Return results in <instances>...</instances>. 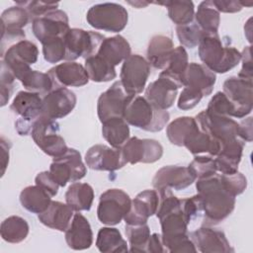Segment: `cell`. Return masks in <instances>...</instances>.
<instances>
[{
	"label": "cell",
	"instance_id": "cell-1",
	"mask_svg": "<svg viewBox=\"0 0 253 253\" xmlns=\"http://www.w3.org/2000/svg\"><path fill=\"white\" fill-rule=\"evenodd\" d=\"M157 192L159 204L155 214L160 221L161 236L166 250L172 253L197 252L188 234L190 220L183 211L181 199L174 196L171 189H162Z\"/></svg>",
	"mask_w": 253,
	"mask_h": 253
},
{
	"label": "cell",
	"instance_id": "cell-2",
	"mask_svg": "<svg viewBox=\"0 0 253 253\" xmlns=\"http://www.w3.org/2000/svg\"><path fill=\"white\" fill-rule=\"evenodd\" d=\"M196 189L201 200L202 211L209 224H216L225 219L234 210L235 197L224 190L219 174L197 179Z\"/></svg>",
	"mask_w": 253,
	"mask_h": 253
},
{
	"label": "cell",
	"instance_id": "cell-3",
	"mask_svg": "<svg viewBox=\"0 0 253 253\" xmlns=\"http://www.w3.org/2000/svg\"><path fill=\"white\" fill-rule=\"evenodd\" d=\"M198 46L200 59L214 73H226L241 60V52L233 46L224 45L218 33H203Z\"/></svg>",
	"mask_w": 253,
	"mask_h": 253
},
{
	"label": "cell",
	"instance_id": "cell-4",
	"mask_svg": "<svg viewBox=\"0 0 253 253\" xmlns=\"http://www.w3.org/2000/svg\"><path fill=\"white\" fill-rule=\"evenodd\" d=\"M125 121L137 128L156 132L166 126L170 115L167 110H160L149 103L145 97L130 96L123 114Z\"/></svg>",
	"mask_w": 253,
	"mask_h": 253
},
{
	"label": "cell",
	"instance_id": "cell-5",
	"mask_svg": "<svg viewBox=\"0 0 253 253\" xmlns=\"http://www.w3.org/2000/svg\"><path fill=\"white\" fill-rule=\"evenodd\" d=\"M86 20L94 29L119 33L126 27L128 14L121 4L106 2L93 5L86 14Z\"/></svg>",
	"mask_w": 253,
	"mask_h": 253
},
{
	"label": "cell",
	"instance_id": "cell-6",
	"mask_svg": "<svg viewBox=\"0 0 253 253\" xmlns=\"http://www.w3.org/2000/svg\"><path fill=\"white\" fill-rule=\"evenodd\" d=\"M31 135L36 144L53 158L59 157L68 149L65 140L59 134V125L55 120L41 116L33 125Z\"/></svg>",
	"mask_w": 253,
	"mask_h": 253
},
{
	"label": "cell",
	"instance_id": "cell-7",
	"mask_svg": "<svg viewBox=\"0 0 253 253\" xmlns=\"http://www.w3.org/2000/svg\"><path fill=\"white\" fill-rule=\"evenodd\" d=\"M42 99L40 94L30 91H20L15 96L10 110L20 116L15 123V128L20 135L31 133L33 125L42 116Z\"/></svg>",
	"mask_w": 253,
	"mask_h": 253
},
{
	"label": "cell",
	"instance_id": "cell-8",
	"mask_svg": "<svg viewBox=\"0 0 253 253\" xmlns=\"http://www.w3.org/2000/svg\"><path fill=\"white\" fill-rule=\"evenodd\" d=\"M131 205L129 196L121 189H109L101 194L97 216L103 224L112 226L120 223L128 212Z\"/></svg>",
	"mask_w": 253,
	"mask_h": 253
},
{
	"label": "cell",
	"instance_id": "cell-9",
	"mask_svg": "<svg viewBox=\"0 0 253 253\" xmlns=\"http://www.w3.org/2000/svg\"><path fill=\"white\" fill-rule=\"evenodd\" d=\"M105 37L100 33L78 28L70 29L64 36L66 61H74L79 57L85 59L95 55Z\"/></svg>",
	"mask_w": 253,
	"mask_h": 253
},
{
	"label": "cell",
	"instance_id": "cell-10",
	"mask_svg": "<svg viewBox=\"0 0 253 253\" xmlns=\"http://www.w3.org/2000/svg\"><path fill=\"white\" fill-rule=\"evenodd\" d=\"M49 172L59 187H65L67 183H74L84 178L87 169L80 152L68 148L62 155L53 158Z\"/></svg>",
	"mask_w": 253,
	"mask_h": 253
},
{
	"label": "cell",
	"instance_id": "cell-11",
	"mask_svg": "<svg viewBox=\"0 0 253 253\" xmlns=\"http://www.w3.org/2000/svg\"><path fill=\"white\" fill-rule=\"evenodd\" d=\"M31 17L21 6H12L1 15V55L13 44L25 40L23 28L30 22Z\"/></svg>",
	"mask_w": 253,
	"mask_h": 253
},
{
	"label": "cell",
	"instance_id": "cell-12",
	"mask_svg": "<svg viewBox=\"0 0 253 253\" xmlns=\"http://www.w3.org/2000/svg\"><path fill=\"white\" fill-rule=\"evenodd\" d=\"M150 74V64L139 54H130L124 60L120 78L125 91L131 96L142 93Z\"/></svg>",
	"mask_w": 253,
	"mask_h": 253
},
{
	"label": "cell",
	"instance_id": "cell-13",
	"mask_svg": "<svg viewBox=\"0 0 253 253\" xmlns=\"http://www.w3.org/2000/svg\"><path fill=\"white\" fill-rule=\"evenodd\" d=\"M182 87L181 81L163 70L160 72L158 79L146 87L144 97L154 107L160 110H167L173 106L178 89Z\"/></svg>",
	"mask_w": 253,
	"mask_h": 253
},
{
	"label": "cell",
	"instance_id": "cell-14",
	"mask_svg": "<svg viewBox=\"0 0 253 253\" xmlns=\"http://www.w3.org/2000/svg\"><path fill=\"white\" fill-rule=\"evenodd\" d=\"M195 119L199 127L220 144L238 137V123L230 117L213 115L205 110Z\"/></svg>",
	"mask_w": 253,
	"mask_h": 253
},
{
	"label": "cell",
	"instance_id": "cell-15",
	"mask_svg": "<svg viewBox=\"0 0 253 253\" xmlns=\"http://www.w3.org/2000/svg\"><path fill=\"white\" fill-rule=\"evenodd\" d=\"M32 30L35 37L42 43L54 38L64 37L70 30L68 16L59 9L49 11L33 20Z\"/></svg>",
	"mask_w": 253,
	"mask_h": 253
},
{
	"label": "cell",
	"instance_id": "cell-16",
	"mask_svg": "<svg viewBox=\"0 0 253 253\" xmlns=\"http://www.w3.org/2000/svg\"><path fill=\"white\" fill-rule=\"evenodd\" d=\"M123 154L127 163H154L163 155V146L159 141L149 138L129 137L122 146Z\"/></svg>",
	"mask_w": 253,
	"mask_h": 253
},
{
	"label": "cell",
	"instance_id": "cell-17",
	"mask_svg": "<svg viewBox=\"0 0 253 253\" xmlns=\"http://www.w3.org/2000/svg\"><path fill=\"white\" fill-rule=\"evenodd\" d=\"M85 162L92 170L109 172L119 170L127 163L122 148H114L105 144L91 146L85 154Z\"/></svg>",
	"mask_w": 253,
	"mask_h": 253
},
{
	"label": "cell",
	"instance_id": "cell-18",
	"mask_svg": "<svg viewBox=\"0 0 253 253\" xmlns=\"http://www.w3.org/2000/svg\"><path fill=\"white\" fill-rule=\"evenodd\" d=\"M252 81L237 76L228 77L223 83V93L235 106L236 119L248 116L252 111Z\"/></svg>",
	"mask_w": 253,
	"mask_h": 253
},
{
	"label": "cell",
	"instance_id": "cell-19",
	"mask_svg": "<svg viewBox=\"0 0 253 253\" xmlns=\"http://www.w3.org/2000/svg\"><path fill=\"white\" fill-rule=\"evenodd\" d=\"M76 102V95L71 90L64 87L53 88L42 98V116L55 121L62 119L73 111Z\"/></svg>",
	"mask_w": 253,
	"mask_h": 253
},
{
	"label": "cell",
	"instance_id": "cell-20",
	"mask_svg": "<svg viewBox=\"0 0 253 253\" xmlns=\"http://www.w3.org/2000/svg\"><path fill=\"white\" fill-rule=\"evenodd\" d=\"M131 95H128L121 81H116L103 92L97 103V114L101 123L115 117H123L125 107Z\"/></svg>",
	"mask_w": 253,
	"mask_h": 253
},
{
	"label": "cell",
	"instance_id": "cell-21",
	"mask_svg": "<svg viewBox=\"0 0 253 253\" xmlns=\"http://www.w3.org/2000/svg\"><path fill=\"white\" fill-rule=\"evenodd\" d=\"M196 181L189 167L168 165L160 168L152 179V186L158 191L162 189L184 190Z\"/></svg>",
	"mask_w": 253,
	"mask_h": 253
},
{
	"label": "cell",
	"instance_id": "cell-22",
	"mask_svg": "<svg viewBox=\"0 0 253 253\" xmlns=\"http://www.w3.org/2000/svg\"><path fill=\"white\" fill-rule=\"evenodd\" d=\"M159 195L156 190H144L131 201L130 209L124 217L126 224L137 225L147 223L148 218L156 213Z\"/></svg>",
	"mask_w": 253,
	"mask_h": 253
},
{
	"label": "cell",
	"instance_id": "cell-23",
	"mask_svg": "<svg viewBox=\"0 0 253 253\" xmlns=\"http://www.w3.org/2000/svg\"><path fill=\"white\" fill-rule=\"evenodd\" d=\"M53 88L81 87L89 82V76L85 67L75 61H65L57 64L47 71Z\"/></svg>",
	"mask_w": 253,
	"mask_h": 253
},
{
	"label": "cell",
	"instance_id": "cell-24",
	"mask_svg": "<svg viewBox=\"0 0 253 253\" xmlns=\"http://www.w3.org/2000/svg\"><path fill=\"white\" fill-rule=\"evenodd\" d=\"M190 238L197 250L203 253H228L233 252L223 231L203 226L191 232Z\"/></svg>",
	"mask_w": 253,
	"mask_h": 253
},
{
	"label": "cell",
	"instance_id": "cell-25",
	"mask_svg": "<svg viewBox=\"0 0 253 253\" xmlns=\"http://www.w3.org/2000/svg\"><path fill=\"white\" fill-rule=\"evenodd\" d=\"M181 79L183 87L197 91L205 97L212 92L216 75L204 64L191 62L188 64Z\"/></svg>",
	"mask_w": 253,
	"mask_h": 253
},
{
	"label": "cell",
	"instance_id": "cell-26",
	"mask_svg": "<svg viewBox=\"0 0 253 253\" xmlns=\"http://www.w3.org/2000/svg\"><path fill=\"white\" fill-rule=\"evenodd\" d=\"M65 232V241L73 250H84L93 243V232L88 219L80 212L74 213Z\"/></svg>",
	"mask_w": 253,
	"mask_h": 253
},
{
	"label": "cell",
	"instance_id": "cell-27",
	"mask_svg": "<svg viewBox=\"0 0 253 253\" xmlns=\"http://www.w3.org/2000/svg\"><path fill=\"white\" fill-rule=\"evenodd\" d=\"M245 142L235 137L221 144L218 154L214 158L216 170L221 174H233L238 171Z\"/></svg>",
	"mask_w": 253,
	"mask_h": 253
},
{
	"label": "cell",
	"instance_id": "cell-28",
	"mask_svg": "<svg viewBox=\"0 0 253 253\" xmlns=\"http://www.w3.org/2000/svg\"><path fill=\"white\" fill-rule=\"evenodd\" d=\"M73 215V210L67 204L51 201L48 208L38 214V218L43 225L51 229L65 231Z\"/></svg>",
	"mask_w": 253,
	"mask_h": 253
},
{
	"label": "cell",
	"instance_id": "cell-29",
	"mask_svg": "<svg viewBox=\"0 0 253 253\" xmlns=\"http://www.w3.org/2000/svg\"><path fill=\"white\" fill-rule=\"evenodd\" d=\"M130 51L128 42L123 36L118 35L105 38L96 54L116 67L131 54Z\"/></svg>",
	"mask_w": 253,
	"mask_h": 253
},
{
	"label": "cell",
	"instance_id": "cell-30",
	"mask_svg": "<svg viewBox=\"0 0 253 253\" xmlns=\"http://www.w3.org/2000/svg\"><path fill=\"white\" fill-rule=\"evenodd\" d=\"M174 49L171 38L163 35L153 36L147 46V61L156 69H165Z\"/></svg>",
	"mask_w": 253,
	"mask_h": 253
},
{
	"label": "cell",
	"instance_id": "cell-31",
	"mask_svg": "<svg viewBox=\"0 0 253 253\" xmlns=\"http://www.w3.org/2000/svg\"><path fill=\"white\" fill-rule=\"evenodd\" d=\"M52 196L39 185L28 186L20 193V203L24 209L33 213L43 212L51 203Z\"/></svg>",
	"mask_w": 253,
	"mask_h": 253
},
{
	"label": "cell",
	"instance_id": "cell-32",
	"mask_svg": "<svg viewBox=\"0 0 253 253\" xmlns=\"http://www.w3.org/2000/svg\"><path fill=\"white\" fill-rule=\"evenodd\" d=\"M93 201L94 190L87 183H71L65 193L66 204L75 211H89Z\"/></svg>",
	"mask_w": 253,
	"mask_h": 253
},
{
	"label": "cell",
	"instance_id": "cell-33",
	"mask_svg": "<svg viewBox=\"0 0 253 253\" xmlns=\"http://www.w3.org/2000/svg\"><path fill=\"white\" fill-rule=\"evenodd\" d=\"M102 134L114 148L122 146L129 138V126L123 117H115L102 123Z\"/></svg>",
	"mask_w": 253,
	"mask_h": 253
},
{
	"label": "cell",
	"instance_id": "cell-34",
	"mask_svg": "<svg viewBox=\"0 0 253 253\" xmlns=\"http://www.w3.org/2000/svg\"><path fill=\"white\" fill-rule=\"evenodd\" d=\"M96 246L100 252L103 253H117L126 252L127 244L123 238L122 233L115 227H102L98 231Z\"/></svg>",
	"mask_w": 253,
	"mask_h": 253
},
{
	"label": "cell",
	"instance_id": "cell-35",
	"mask_svg": "<svg viewBox=\"0 0 253 253\" xmlns=\"http://www.w3.org/2000/svg\"><path fill=\"white\" fill-rule=\"evenodd\" d=\"M195 23L199 26L203 33L213 34L218 32L220 24L219 12L215 9L212 1H203L198 6L195 13Z\"/></svg>",
	"mask_w": 253,
	"mask_h": 253
},
{
	"label": "cell",
	"instance_id": "cell-36",
	"mask_svg": "<svg viewBox=\"0 0 253 253\" xmlns=\"http://www.w3.org/2000/svg\"><path fill=\"white\" fill-rule=\"evenodd\" d=\"M29 224L19 215H11L5 218L0 225V234L3 240L9 243H20L29 234Z\"/></svg>",
	"mask_w": 253,
	"mask_h": 253
},
{
	"label": "cell",
	"instance_id": "cell-37",
	"mask_svg": "<svg viewBox=\"0 0 253 253\" xmlns=\"http://www.w3.org/2000/svg\"><path fill=\"white\" fill-rule=\"evenodd\" d=\"M84 67L89 79L94 82H108L117 77L115 66L95 54L85 59Z\"/></svg>",
	"mask_w": 253,
	"mask_h": 253
},
{
	"label": "cell",
	"instance_id": "cell-38",
	"mask_svg": "<svg viewBox=\"0 0 253 253\" xmlns=\"http://www.w3.org/2000/svg\"><path fill=\"white\" fill-rule=\"evenodd\" d=\"M157 4L166 6L170 20L176 26H184L192 23L195 17V6L192 1L174 0L158 2Z\"/></svg>",
	"mask_w": 253,
	"mask_h": 253
},
{
	"label": "cell",
	"instance_id": "cell-39",
	"mask_svg": "<svg viewBox=\"0 0 253 253\" xmlns=\"http://www.w3.org/2000/svg\"><path fill=\"white\" fill-rule=\"evenodd\" d=\"M1 56L2 59H15L31 65L37 62L39 49L34 42L23 40L10 46Z\"/></svg>",
	"mask_w": 253,
	"mask_h": 253
},
{
	"label": "cell",
	"instance_id": "cell-40",
	"mask_svg": "<svg viewBox=\"0 0 253 253\" xmlns=\"http://www.w3.org/2000/svg\"><path fill=\"white\" fill-rule=\"evenodd\" d=\"M197 126L198 123L195 118L179 117L167 126V137L172 144L177 146H183L185 138Z\"/></svg>",
	"mask_w": 253,
	"mask_h": 253
},
{
	"label": "cell",
	"instance_id": "cell-41",
	"mask_svg": "<svg viewBox=\"0 0 253 253\" xmlns=\"http://www.w3.org/2000/svg\"><path fill=\"white\" fill-rule=\"evenodd\" d=\"M27 91L46 95L53 89V83L47 73L38 70H31L21 81Z\"/></svg>",
	"mask_w": 253,
	"mask_h": 253
},
{
	"label": "cell",
	"instance_id": "cell-42",
	"mask_svg": "<svg viewBox=\"0 0 253 253\" xmlns=\"http://www.w3.org/2000/svg\"><path fill=\"white\" fill-rule=\"evenodd\" d=\"M126 235L130 246V252H146V246L150 237V229L147 223L137 225L126 224Z\"/></svg>",
	"mask_w": 253,
	"mask_h": 253
},
{
	"label": "cell",
	"instance_id": "cell-43",
	"mask_svg": "<svg viewBox=\"0 0 253 253\" xmlns=\"http://www.w3.org/2000/svg\"><path fill=\"white\" fill-rule=\"evenodd\" d=\"M189 64L188 61V53L184 46L180 45L177 47H174L170 58L168 60L167 66L165 69H163L165 72H167L172 77L178 79L182 82V75L185 72L187 66ZM183 84V83H182Z\"/></svg>",
	"mask_w": 253,
	"mask_h": 253
},
{
	"label": "cell",
	"instance_id": "cell-44",
	"mask_svg": "<svg viewBox=\"0 0 253 253\" xmlns=\"http://www.w3.org/2000/svg\"><path fill=\"white\" fill-rule=\"evenodd\" d=\"M206 111L213 115L236 118L235 106L229 101L225 94L220 91L216 92L210 100Z\"/></svg>",
	"mask_w": 253,
	"mask_h": 253
},
{
	"label": "cell",
	"instance_id": "cell-45",
	"mask_svg": "<svg viewBox=\"0 0 253 253\" xmlns=\"http://www.w3.org/2000/svg\"><path fill=\"white\" fill-rule=\"evenodd\" d=\"M42 54L45 61L49 63H57L65 59L66 48L64 42V37L54 38L43 42Z\"/></svg>",
	"mask_w": 253,
	"mask_h": 253
},
{
	"label": "cell",
	"instance_id": "cell-46",
	"mask_svg": "<svg viewBox=\"0 0 253 253\" xmlns=\"http://www.w3.org/2000/svg\"><path fill=\"white\" fill-rule=\"evenodd\" d=\"M188 167L195 175L196 180L213 175L217 172L215 160L211 155H195V158Z\"/></svg>",
	"mask_w": 253,
	"mask_h": 253
},
{
	"label": "cell",
	"instance_id": "cell-47",
	"mask_svg": "<svg viewBox=\"0 0 253 253\" xmlns=\"http://www.w3.org/2000/svg\"><path fill=\"white\" fill-rule=\"evenodd\" d=\"M176 34L182 46L189 48L196 47L203 36L202 30L195 23V21L188 25L176 26Z\"/></svg>",
	"mask_w": 253,
	"mask_h": 253
},
{
	"label": "cell",
	"instance_id": "cell-48",
	"mask_svg": "<svg viewBox=\"0 0 253 253\" xmlns=\"http://www.w3.org/2000/svg\"><path fill=\"white\" fill-rule=\"evenodd\" d=\"M219 178L224 190L233 197L242 194L247 188L246 177L238 171L233 174H219Z\"/></svg>",
	"mask_w": 253,
	"mask_h": 253
},
{
	"label": "cell",
	"instance_id": "cell-49",
	"mask_svg": "<svg viewBox=\"0 0 253 253\" xmlns=\"http://www.w3.org/2000/svg\"><path fill=\"white\" fill-rule=\"evenodd\" d=\"M16 5L21 6L27 10L32 21L36 18L42 17L49 11L56 10L58 2H43V1H16Z\"/></svg>",
	"mask_w": 253,
	"mask_h": 253
},
{
	"label": "cell",
	"instance_id": "cell-50",
	"mask_svg": "<svg viewBox=\"0 0 253 253\" xmlns=\"http://www.w3.org/2000/svg\"><path fill=\"white\" fill-rule=\"evenodd\" d=\"M15 76L7 67L6 63L1 61V72H0V92H1V107L7 105L11 95L14 91Z\"/></svg>",
	"mask_w": 253,
	"mask_h": 253
},
{
	"label": "cell",
	"instance_id": "cell-51",
	"mask_svg": "<svg viewBox=\"0 0 253 253\" xmlns=\"http://www.w3.org/2000/svg\"><path fill=\"white\" fill-rule=\"evenodd\" d=\"M203 97L204 96L201 93L194 91L188 87H184L179 96L177 106L182 111L191 110L200 103Z\"/></svg>",
	"mask_w": 253,
	"mask_h": 253
},
{
	"label": "cell",
	"instance_id": "cell-52",
	"mask_svg": "<svg viewBox=\"0 0 253 253\" xmlns=\"http://www.w3.org/2000/svg\"><path fill=\"white\" fill-rule=\"evenodd\" d=\"M35 182L36 185H39L44 190H46L52 197H54L58 192L59 185L55 182L49 171H42L39 173L36 176Z\"/></svg>",
	"mask_w": 253,
	"mask_h": 253
},
{
	"label": "cell",
	"instance_id": "cell-53",
	"mask_svg": "<svg viewBox=\"0 0 253 253\" xmlns=\"http://www.w3.org/2000/svg\"><path fill=\"white\" fill-rule=\"evenodd\" d=\"M242 68L240 69L237 77L252 81V57H251V46H245L241 52Z\"/></svg>",
	"mask_w": 253,
	"mask_h": 253
},
{
	"label": "cell",
	"instance_id": "cell-54",
	"mask_svg": "<svg viewBox=\"0 0 253 253\" xmlns=\"http://www.w3.org/2000/svg\"><path fill=\"white\" fill-rule=\"evenodd\" d=\"M215 9L218 12L222 13H236L242 10L243 6L241 1H221L213 0L212 1Z\"/></svg>",
	"mask_w": 253,
	"mask_h": 253
},
{
	"label": "cell",
	"instance_id": "cell-55",
	"mask_svg": "<svg viewBox=\"0 0 253 253\" xmlns=\"http://www.w3.org/2000/svg\"><path fill=\"white\" fill-rule=\"evenodd\" d=\"M238 137L241 138L244 142L245 141H252L253 134H252V118H246L238 123Z\"/></svg>",
	"mask_w": 253,
	"mask_h": 253
},
{
	"label": "cell",
	"instance_id": "cell-56",
	"mask_svg": "<svg viewBox=\"0 0 253 253\" xmlns=\"http://www.w3.org/2000/svg\"><path fill=\"white\" fill-rule=\"evenodd\" d=\"M166 248L163 244L162 236L159 233H153L150 234L147 246H146V252L150 253H162L166 252Z\"/></svg>",
	"mask_w": 253,
	"mask_h": 253
},
{
	"label": "cell",
	"instance_id": "cell-57",
	"mask_svg": "<svg viewBox=\"0 0 253 253\" xmlns=\"http://www.w3.org/2000/svg\"><path fill=\"white\" fill-rule=\"evenodd\" d=\"M0 144H1V152H2V172H1V176H3L5 174V170L7 168L8 162H9V149H10V142L7 141L3 136H1L0 139Z\"/></svg>",
	"mask_w": 253,
	"mask_h": 253
}]
</instances>
